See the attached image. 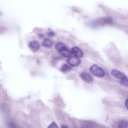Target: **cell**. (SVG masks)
<instances>
[{"label": "cell", "mask_w": 128, "mask_h": 128, "mask_svg": "<svg viewBox=\"0 0 128 128\" xmlns=\"http://www.w3.org/2000/svg\"><path fill=\"white\" fill-rule=\"evenodd\" d=\"M72 69L71 67L66 64H63L60 70L63 72H66L70 71Z\"/></svg>", "instance_id": "obj_10"}, {"label": "cell", "mask_w": 128, "mask_h": 128, "mask_svg": "<svg viewBox=\"0 0 128 128\" xmlns=\"http://www.w3.org/2000/svg\"><path fill=\"white\" fill-rule=\"evenodd\" d=\"M90 72L94 75L99 77H102L105 75L103 70L96 64L92 66L90 68Z\"/></svg>", "instance_id": "obj_1"}, {"label": "cell", "mask_w": 128, "mask_h": 128, "mask_svg": "<svg viewBox=\"0 0 128 128\" xmlns=\"http://www.w3.org/2000/svg\"><path fill=\"white\" fill-rule=\"evenodd\" d=\"M61 128H68V127L66 125L64 124H62L60 126Z\"/></svg>", "instance_id": "obj_17"}, {"label": "cell", "mask_w": 128, "mask_h": 128, "mask_svg": "<svg viewBox=\"0 0 128 128\" xmlns=\"http://www.w3.org/2000/svg\"><path fill=\"white\" fill-rule=\"evenodd\" d=\"M81 78L84 81L88 83H91L93 81L92 76L89 73L86 72H83L80 74Z\"/></svg>", "instance_id": "obj_4"}, {"label": "cell", "mask_w": 128, "mask_h": 128, "mask_svg": "<svg viewBox=\"0 0 128 128\" xmlns=\"http://www.w3.org/2000/svg\"><path fill=\"white\" fill-rule=\"evenodd\" d=\"M125 104L126 107L128 110V98L126 100Z\"/></svg>", "instance_id": "obj_16"}, {"label": "cell", "mask_w": 128, "mask_h": 128, "mask_svg": "<svg viewBox=\"0 0 128 128\" xmlns=\"http://www.w3.org/2000/svg\"><path fill=\"white\" fill-rule=\"evenodd\" d=\"M66 46L63 43L61 42H58L56 43L55 45V48L58 51L62 48Z\"/></svg>", "instance_id": "obj_11"}, {"label": "cell", "mask_w": 128, "mask_h": 128, "mask_svg": "<svg viewBox=\"0 0 128 128\" xmlns=\"http://www.w3.org/2000/svg\"><path fill=\"white\" fill-rule=\"evenodd\" d=\"M48 128H59L55 122H53L48 126Z\"/></svg>", "instance_id": "obj_13"}, {"label": "cell", "mask_w": 128, "mask_h": 128, "mask_svg": "<svg viewBox=\"0 0 128 128\" xmlns=\"http://www.w3.org/2000/svg\"><path fill=\"white\" fill-rule=\"evenodd\" d=\"M118 128H128V121L125 120L120 121L118 124Z\"/></svg>", "instance_id": "obj_9"}, {"label": "cell", "mask_w": 128, "mask_h": 128, "mask_svg": "<svg viewBox=\"0 0 128 128\" xmlns=\"http://www.w3.org/2000/svg\"><path fill=\"white\" fill-rule=\"evenodd\" d=\"M29 46L32 49L36 50L39 48L40 45L38 42L36 40H33L30 42Z\"/></svg>", "instance_id": "obj_8"}, {"label": "cell", "mask_w": 128, "mask_h": 128, "mask_svg": "<svg viewBox=\"0 0 128 128\" xmlns=\"http://www.w3.org/2000/svg\"><path fill=\"white\" fill-rule=\"evenodd\" d=\"M59 54L64 57H68L72 54L71 52L67 48L66 46L64 47L58 51Z\"/></svg>", "instance_id": "obj_6"}, {"label": "cell", "mask_w": 128, "mask_h": 128, "mask_svg": "<svg viewBox=\"0 0 128 128\" xmlns=\"http://www.w3.org/2000/svg\"><path fill=\"white\" fill-rule=\"evenodd\" d=\"M53 44L52 40L49 38L44 39L42 41V44L44 47L49 48L52 46Z\"/></svg>", "instance_id": "obj_7"}, {"label": "cell", "mask_w": 128, "mask_h": 128, "mask_svg": "<svg viewBox=\"0 0 128 128\" xmlns=\"http://www.w3.org/2000/svg\"><path fill=\"white\" fill-rule=\"evenodd\" d=\"M111 73V74L116 78L120 80H123L126 78V76L121 72L116 69L112 70Z\"/></svg>", "instance_id": "obj_3"}, {"label": "cell", "mask_w": 128, "mask_h": 128, "mask_svg": "<svg viewBox=\"0 0 128 128\" xmlns=\"http://www.w3.org/2000/svg\"><path fill=\"white\" fill-rule=\"evenodd\" d=\"M67 62L70 66L75 67L78 66L81 63V61L79 58L75 56H71L67 60Z\"/></svg>", "instance_id": "obj_2"}, {"label": "cell", "mask_w": 128, "mask_h": 128, "mask_svg": "<svg viewBox=\"0 0 128 128\" xmlns=\"http://www.w3.org/2000/svg\"><path fill=\"white\" fill-rule=\"evenodd\" d=\"M8 128H16V126L15 124L12 122L8 123Z\"/></svg>", "instance_id": "obj_14"}, {"label": "cell", "mask_w": 128, "mask_h": 128, "mask_svg": "<svg viewBox=\"0 0 128 128\" xmlns=\"http://www.w3.org/2000/svg\"><path fill=\"white\" fill-rule=\"evenodd\" d=\"M71 52L75 56L81 58L83 57L84 54L82 51L78 47L74 46L71 50Z\"/></svg>", "instance_id": "obj_5"}, {"label": "cell", "mask_w": 128, "mask_h": 128, "mask_svg": "<svg viewBox=\"0 0 128 128\" xmlns=\"http://www.w3.org/2000/svg\"><path fill=\"white\" fill-rule=\"evenodd\" d=\"M54 33L53 32H48V35L52 37L54 35Z\"/></svg>", "instance_id": "obj_15"}, {"label": "cell", "mask_w": 128, "mask_h": 128, "mask_svg": "<svg viewBox=\"0 0 128 128\" xmlns=\"http://www.w3.org/2000/svg\"><path fill=\"white\" fill-rule=\"evenodd\" d=\"M120 83L122 85L128 87V78L127 77L125 78L120 80Z\"/></svg>", "instance_id": "obj_12"}]
</instances>
